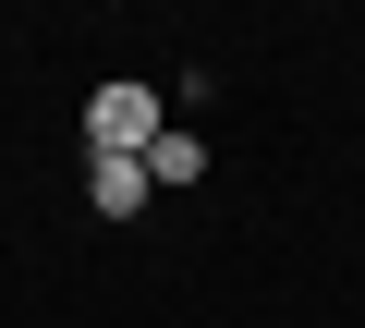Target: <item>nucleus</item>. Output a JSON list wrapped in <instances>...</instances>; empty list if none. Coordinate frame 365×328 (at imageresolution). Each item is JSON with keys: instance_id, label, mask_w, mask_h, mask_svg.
I'll use <instances>...</instances> for the list:
<instances>
[{"instance_id": "1", "label": "nucleus", "mask_w": 365, "mask_h": 328, "mask_svg": "<svg viewBox=\"0 0 365 328\" xmlns=\"http://www.w3.org/2000/svg\"><path fill=\"white\" fill-rule=\"evenodd\" d=\"M158 134H170V97H158V85L110 73V85L86 97V158H146Z\"/></svg>"}, {"instance_id": "2", "label": "nucleus", "mask_w": 365, "mask_h": 328, "mask_svg": "<svg viewBox=\"0 0 365 328\" xmlns=\"http://www.w3.org/2000/svg\"><path fill=\"white\" fill-rule=\"evenodd\" d=\"M86 195H98V219H134L158 183H146V158H86Z\"/></svg>"}, {"instance_id": "3", "label": "nucleus", "mask_w": 365, "mask_h": 328, "mask_svg": "<svg viewBox=\"0 0 365 328\" xmlns=\"http://www.w3.org/2000/svg\"><path fill=\"white\" fill-rule=\"evenodd\" d=\"M146 183H158V195L207 183V134H158V146H146Z\"/></svg>"}]
</instances>
